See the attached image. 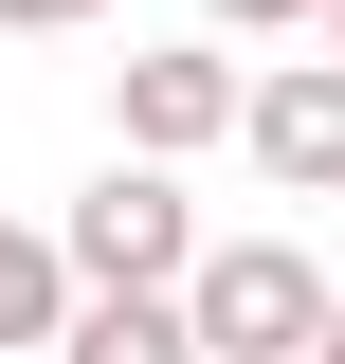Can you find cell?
<instances>
[{"label": "cell", "instance_id": "8992f818", "mask_svg": "<svg viewBox=\"0 0 345 364\" xmlns=\"http://www.w3.org/2000/svg\"><path fill=\"white\" fill-rule=\"evenodd\" d=\"M55 310H73V255L37 219H0V346H55Z\"/></svg>", "mask_w": 345, "mask_h": 364}, {"label": "cell", "instance_id": "3957f363", "mask_svg": "<svg viewBox=\"0 0 345 364\" xmlns=\"http://www.w3.org/2000/svg\"><path fill=\"white\" fill-rule=\"evenodd\" d=\"M218 146H255L273 200H345V55H273V73H236V128Z\"/></svg>", "mask_w": 345, "mask_h": 364}, {"label": "cell", "instance_id": "5b68a950", "mask_svg": "<svg viewBox=\"0 0 345 364\" xmlns=\"http://www.w3.org/2000/svg\"><path fill=\"white\" fill-rule=\"evenodd\" d=\"M55 364H200V346H182V291H73Z\"/></svg>", "mask_w": 345, "mask_h": 364}, {"label": "cell", "instance_id": "6da1fadb", "mask_svg": "<svg viewBox=\"0 0 345 364\" xmlns=\"http://www.w3.org/2000/svg\"><path fill=\"white\" fill-rule=\"evenodd\" d=\"M164 291H182V346L200 364H309V328H327V273L291 237H200Z\"/></svg>", "mask_w": 345, "mask_h": 364}, {"label": "cell", "instance_id": "30bf717a", "mask_svg": "<svg viewBox=\"0 0 345 364\" xmlns=\"http://www.w3.org/2000/svg\"><path fill=\"white\" fill-rule=\"evenodd\" d=\"M327 55H345V0H327Z\"/></svg>", "mask_w": 345, "mask_h": 364}, {"label": "cell", "instance_id": "277c9868", "mask_svg": "<svg viewBox=\"0 0 345 364\" xmlns=\"http://www.w3.org/2000/svg\"><path fill=\"white\" fill-rule=\"evenodd\" d=\"M236 128V55H128V73H109V146H146V164H182V146H218Z\"/></svg>", "mask_w": 345, "mask_h": 364}, {"label": "cell", "instance_id": "52a82bcc", "mask_svg": "<svg viewBox=\"0 0 345 364\" xmlns=\"http://www.w3.org/2000/svg\"><path fill=\"white\" fill-rule=\"evenodd\" d=\"M218 37H309V18H327V0H200Z\"/></svg>", "mask_w": 345, "mask_h": 364}, {"label": "cell", "instance_id": "ba28073f", "mask_svg": "<svg viewBox=\"0 0 345 364\" xmlns=\"http://www.w3.org/2000/svg\"><path fill=\"white\" fill-rule=\"evenodd\" d=\"M73 18H109V0H0V37H73Z\"/></svg>", "mask_w": 345, "mask_h": 364}, {"label": "cell", "instance_id": "7a4b0ae2", "mask_svg": "<svg viewBox=\"0 0 345 364\" xmlns=\"http://www.w3.org/2000/svg\"><path fill=\"white\" fill-rule=\"evenodd\" d=\"M55 255H73V291H164V273L200 255V200H182L146 146H109V182L55 219Z\"/></svg>", "mask_w": 345, "mask_h": 364}, {"label": "cell", "instance_id": "9c48e42d", "mask_svg": "<svg viewBox=\"0 0 345 364\" xmlns=\"http://www.w3.org/2000/svg\"><path fill=\"white\" fill-rule=\"evenodd\" d=\"M309 364H345V291H327V328H309Z\"/></svg>", "mask_w": 345, "mask_h": 364}]
</instances>
